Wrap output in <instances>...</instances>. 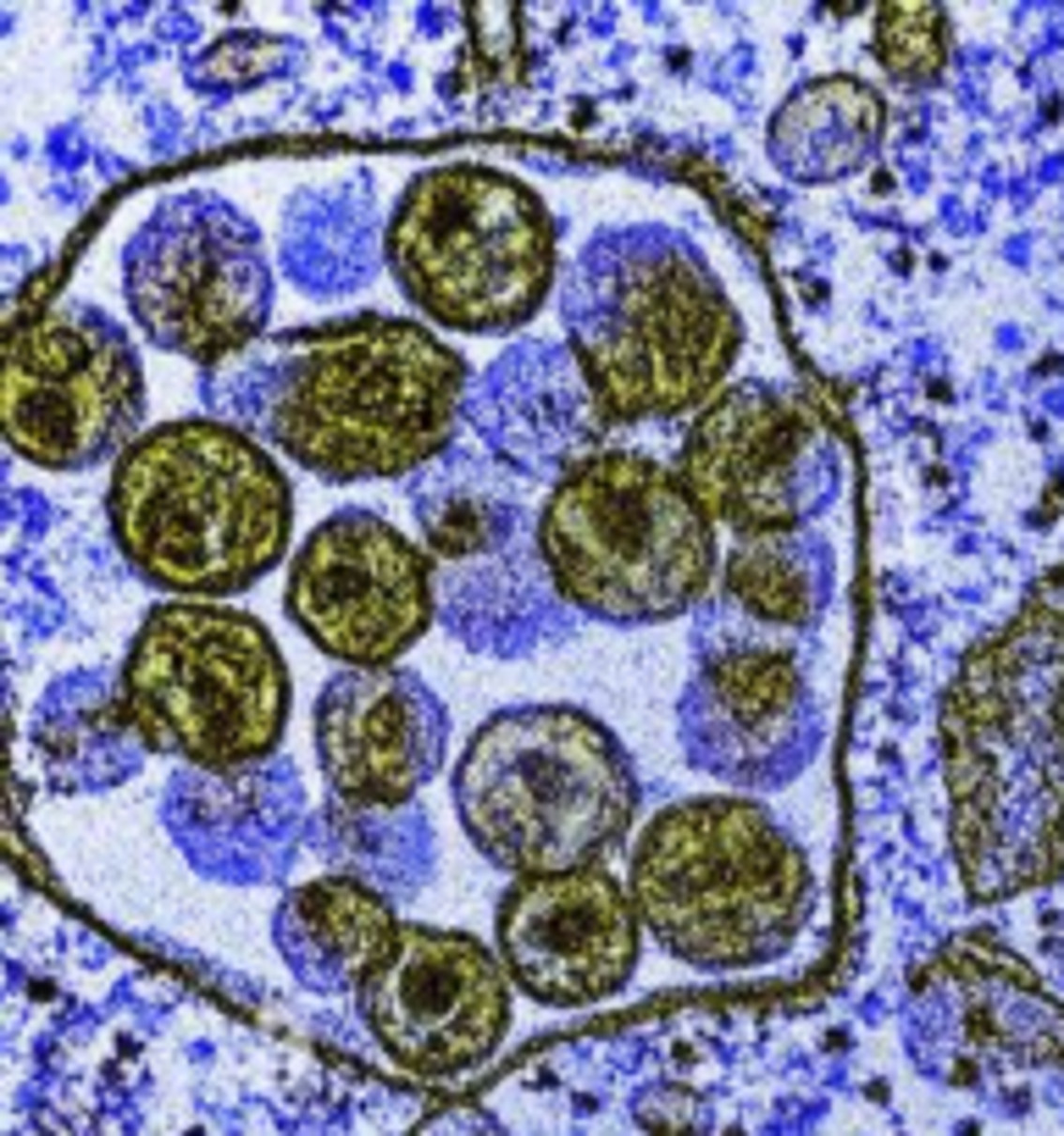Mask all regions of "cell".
Returning a JSON list of instances; mask_svg holds the SVG:
<instances>
[{
    "mask_svg": "<svg viewBox=\"0 0 1064 1136\" xmlns=\"http://www.w3.org/2000/svg\"><path fill=\"white\" fill-rule=\"evenodd\" d=\"M144 737L128 716L122 699V676H95L78 671L56 682L39 699L34 716V760L39 777L61 787V793H89V787H112V781L133 777L144 760Z\"/></svg>",
    "mask_w": 1064,
    "mask_h": 1136,
    "instance_id": "cell-25",
    "label": "cell"
},
{
    "mask_svg": "<svg viewBox=\"0 0 1064 1136\" xmlns=\"http://www.w3.org/2000/svg\"><path fill=\"white\" fill-rule=\"evenodd\" d=\"M311 732L327 798L366 810L416 804V793L444 771L449 749L444 699L405 665L339 671L316 699Z\"/></svg>",
    "mask_w": 1064,
    "mask_h": 1136,
    "instance_id": "cell-18",
    "label": "cell"
},
{
    "mask_svg": "<svg viewBox=\"0 0 1064 1136\" xmlns=\"http://www.w3.org/2000/svg\"><path fill=\"white\" fill-rule=\"evenodd\" d=\"M383 261L400 295L455 333H516L555 295V217L499 167H433L405 183Z\"/></svg>",
    "mask_w": 1064,
    "mask_h": 1136,
    "instance_id": "cell-8",
    "label": "cell"
},
{
    "mask_svg": "<svg viewBox=\"0 0 1064 1136\" xmlns=\"http://www.w3.org/2000/svg\"><path fill=\"white\" fill-rule=\"evenodd\" d=\"M355 998L377 1048L416 1081L472 1076L510 1031V970L499 948L449 926H400Z\"/></svg>",
    "mask_w": 1064,
    "mask_h": 1136,
    "instance_id": "cell-14",
    "label": "cell"
},
{
    "mask_svg": "<svg viewBox=\"0 0 1064 1136\" xmlns=\"http://www.w3.org/2000/svg\"><path fill=\"white\" fill-rule=\"evenodd\" d=\"M638 1126L649 1136H699L705 1131V1103L688 1086H649L638 1098Z\"/></svg>",
    "mask_w": 1064,
    "mask_h": 1136,
    "instance_id": "cell-30",
    "label": "cell"
},
{
    "mask_svg": "<svg viewBox=\"0 0 1064 1136\" xmlns=\"http://www.w3.org/2000/svg\"><path fill=\"white\" fill-rule=\"evenodd\" d=\"M887 139V100L865 78L827 72L798 83L766 128L776 173L793 183H843L876 161Z\"/></svg>",
    "mask_w": 1064,
    "mask_h": 1136,
    "instance_id": "cell-24",
    "label": "cell"
},
{
    "mask_svg": "<svg viewBox=\"0 0 1064 1136\" xmlns=\"http://www.w3.org/2000/svg\"><path fill=\"white\" fill-rule=\"evenodd\" d=\"M871 56L892 83L932 89L953 56V23L943 6H887L871 17Z\"/></svg>",
    "mask_w": 1064,
    "mask_h": 1136,
    "instance_id": "cell-29",
    "label": "cell"
},
{
    "mask_svg": "<svg viewBox=\"0 0 1064 1136\" xmlns=\"http://www.w3.org/2000/svg\"><path fill=\"white\" fill-rule=\"evenodd\" d=\"M122 295L156 350L205 371L266 339L272 255L238 205L205 189H183L128 239Z\"/></svg>",
    "mask_w": 1064,
    "mask_h": 1136,
    "instance_id": "cell-10",
    "label": "cell"
},
{
    "mask_svg": "<svg viewBox=\"0 0 1064 1136\" xmlns=\"http://www.w3.org/2000/svg\"><path fill=\"white\" fill-rule=\"evenodd\" d=\"M676 737L699 771L770 793L815 760L827 710L804 655L721 604V615L699 627V665L676 704Z\"/></svg>",
    "mask_w": 1064,
    "mask_h": 1136,
    "instance_id": "cell-13",
    "label": "cell"
},
{
    "mask_svg": "<svg viewBox=\"0 0 1064 1136\" xmlns=\"http://www.w3.org/2000/svg\"><path fill=\"white\" fill-rule=\"evenodd\" d=\"M610 411L566 344H516L482 366L466 394L472 438L516 477L560 482L571 466L604 449Z\"/></svg>",
    "mask_w": 1064,
    "mask_h": 1136,
    "instance_id": "cell-19",
    "label": "cell"
},
{
    "mask_svg": "<svg viewBox=\"0 0 1064 1136\" xmlns=\"http://www.w3.org/2000/svg\"><path fill=\"white\" fill-rule=\"evenodd\" d=\"M532 538L560 598L604 627L676 621L721 583L715 516L676 466L621 444L549 482Z\"/></svg>",
    "mask_w": 1064,
    "mask_h": 1136,
    "instance_id": "cell-7",
    "label": "cell"
},
{
    "mask_svg": "<svg viewBox=\"0 0 1064 1136\" xmlns=\"http://www.w3.org/2000/svg\"><path fill=\"white\" fill-rule=\"evenodd\" d=\"M455 815L472 848L527 876L599 871L638 815L627 743L577 704H516L482 720L455 765Z\"/></svg>",
    "mask_w": 1064,
    "mask_h": 1136,
    "instance_id": "cell-6",
    "label": "cell"
},
{
    "mask_svg": "<svg viewBox=\"0 0 1064 1136\" xmlns=\"http://www.w3.org/2000/svg\"><path fill=\"white\" fill-rule=\"evenodd\" d=\"M6 438L45 472H89L144 432V366L128 327L84 299H56L11 327Z\"/></svg>",
    "mask_w": 1064,
    "mask_h": 1136,
    "instance_id": "cell-11",
    "label": "cell"
},
{
    "mask_svg": "<svg viewBox=\"0 0 1064 1136\" xmlns=\"http://www.w3.org/2000/svg\"><path fill=\"white\" fill-rule=\"evenodd\" d=\"M117 676L150 754H173L183 771H244L278 760L289 726V665L278 638L234 604H156Z\"/></svg>",
    "mask_w": 1064,
    "mask_h": 1136,
    "instance_id": "cell-9",
    "label": "cell"
},
{
    "mask_svg": "<svg viewBox=\"0 0 1064 1136\" xmlns=\"http://www.w3.org/2000/svg\"><path fill=\"white\" fill-rule=\"evenodd\" d=\"M632 903L644 932L693 970H754L782 959L815 903L798 838L760 798H676L632 848Z\"/></svg>",
    "mask_w": 1064,
    "mask_h": 1136,
    "instance_id": "cell-5",
    "label": "cell"
},
{
    "mask_svg": "<svg viewBox=\"0 0 1064 1136\" xmlns=\"http://www.w3.org/2000/svg\"><path fill=\"white\" fill-rule=\"evenodd\" d=\"M494 948L543 1009H588L616 998L644 954V915L632 887L599 871L527 876L499 898Z\"/></svg>",
    "mask_w": 1064,
    "mask_h": 1136,
    "instance_id": "cell-16",
    "label": "cell"
},
{
    "mask_svg": "<svg viewBox=\"0 0 1064 1136\" xmlns=\"http://www.w3.org/2000/svg\"><path fill=\"white\" fill-rule=\"evenodd\" d=\"M311 842L327 854L333 876L366 882L383 898H411L433 876V821L421 804L366 810V804L327 798L316 810Z\"/></svg>",
    "mask_w": 1064,
    "mask_h": 1136,
    "instance_id": "cell-27",
    "label": "cell"
},
{
    "mask_svg": "<svg viewBox=\"0 0 1064 1136\" xmlns=\"http://www.w3.org/2000/svg\"><path fill=\"white\" fill-rule=\"evenodd\" d=\"M394 937V898L350 876H316L305 887H289L272 915V943L311 992H360L366 976L388 959Z\"/></svg>",
    "mask_w": 1064,
    "mask_h": 1136,
    "instance_id": "cell-22",
    "label": "cell"
},
{
    "mask_svg": "<svg viewBox=\"0 0 1064 1136\" xmlns=\"http://www.w3.org/2000/svg\"><path fill=\"white\" fill-rule=\"evenodd\" d=\"M1054 627L1031 610L965 659L943 710L953 854L970 898H1009L1064 871V726L1059 671L1037 704Z\"/></svg>",
    "mask_w": 1064,
    "mask_h": 1136,
    "instance_id": "cell-3",
    "label": "cell"
},
{
    "mask_svg": "<svg viewBox=\"0 0 1064 1136\" xmlns=\"http://www.w3.org/2000/svg\"><path fill=\"white\" fill-rule=\"evenodd\" d=\"M438 615L477 655H532V649H549L577 621V610L560 598L532 533L516 538L510 549H499V554H488V560L444 566V577H438Z\"/></svg>",
    "mask_w": 1064,
    "mask_h": 1136,
    "instance_id": "cell-21",
    "label": "cell"
},
{
    "mask_svg": "<svg viewBox=\"0 0 1064 1136\" xmlns=\"http://www.w3.org/2000/svg\"><path fill=\"white\" fill-rule=\"evenodd\" d=\"M106 516L150 588L228 604L289 554L295 493L266 444L217 417H183L117 461Z\"/></svg>",
    "mask_w": 1064,
    "mask_h": 1136,
    "instance_id": "cell-4",
    "label": "cell"
},
{
    "mask_svg": "<svg viewBox=\"0 0 1064 1136\" xmlns=\"http://www.w3.org/2000/svg\"><path fill=\"white\" fill-rule=\"evenodd\" d=\"M411 1136H505V1126L477 1103H444V1109L421 1114L411 1126Z\"/></svg>",
    "mask_w": 1064,
    "mask_h": 1136,
    "instance_id": "cell-31",
    "label": "cell"
},
{
    "mask_svg": "<svg viewBox=\"0 0 1064 1136\" xmlns=\"http://www.w3.org/2000/svg\"><path fill=\"white\" fill-rule=\"evenodd\" d=\"M211 417L327 482L416 477L461 421L472 371L433 327L350 316L272 333L200 371Z\"/></svg>",
    "mask_w": 1064,
    "mask_h": 1136,
    "instance_id": "cell-1",
    "label": "cell"
},
{
    "mask_svg": "<svg viewBox=\"0 0 1064 1136\" xmlns=\"http://www.w3.org/2000/svg\"><path fill=\"white\" fill-rule=\"evenodd\" d=\"M837 560L831 543L810 527L737 538L721 560V604L760 632H804L827 615Z\"/></svg>",
    "mask_w": 1064,
    "mask_h": 1136,
    "instance_id": "cell-26",
    "label": "cell"
},
{
    "mask_svg": "<svg viewBox=\"0 0 1064 1136\" xmlns=\"http://www.w3.org/2000/svg\"><path fill=\"white\" fill-rule=\"evenodd\" d=\"M522 482L527 477H516L477 438L472 444L455 438L438 461H427L411 477V510L427 538V554L438 566H472L527 538L538 516L527 510Z\"/></svg>",
    "mask_w": 1064,
    "mask_h": 1136,
    "instance_id": "cell-23",
    "label": "cell"
},
{
    "mask_svg": "<svg viewBox=\"0 0 1064 1136\" xmlns=\"http://www.w3.org/2000/svg\"><path fill=\"white\" fill-rule=\"evenodd\" d=\"M909 1042L953 1081H976L981 1059L1064 1065V1004L1042 992L1031 964L1004 954L993 937L953 943L915 976Z\"/></svg>",
    "mask_w": 1064,
    "mask_h": 1136,
    "instance_id": "cell-17",
    "label": "cell"
},
{
    "mask_svg": "<svg viewBox=\"0 0 1064 1136\" xmlns=\"http://www.w3.org/2000/svg\"><path fill=\"white\" fill-rule=\"evenodd\" d=\"M161 815L200 876L238 887L278 882L316 826L299 771L283 754L244 771H177Z\"/></svg>",
    "mask_w": 1064,
    "mask_h": 1136,
    "instance_id": "cell-20",
    "label": "cell"
},
{
    "mask_svg": "<svg viewBox=\"0 0 1064 1136\" xmlns=\"http://www.w3.org/2000/svg\"><path fill=\"white\" fill-rule=\"evenodd\" d=\"M676 477L737 538L798 533L843 488V438L793 383H732L688 421Z\"/></svg>",
    "mask_w": 1064,
    "mask_h": 1136,
    "instance_id": "cell-12",
    "label": "cell"
},
{
    "mask_svg": "<svg viewBox=\"0 0 1064 1136\" xmlns=\"http://www.w3.org/2000/svg\"><path fill=\"white\" fill-rule=\"evenodd\" d=\"M377 250H383V239L372 222V194L355 183L299 194V205L289 211V228H283V266L311 295L360 289L372 278Z\"/></svg>",
    "mask_w": 1064,
    "mask_h": 1136,
    "instance_id": "cell-28",
    "label": "cell"
},
{
    "mask_svg": "<svg viewBox=\"0 0 1064 1136\" xmlns=\"http://www.w3.org/2000/svg\"><path fill=\"white\" fill-rule=\"evenodd\" d=\"M560 322L566 350L616 421L699 417L743 350L726 283L705 250L665 222L593 234L560 278Z\"/></svg>",
    "mask_w": 1064,
    "mask_h": 1136,
    "instance_id": "cell-2",
    "label": "cell"
},
{
    "mask_svg": "<svg viewBox=\"0 0 1064 1136\" xmlns=\"http://www.w3.org/2000/svg\"><path fill=\"white\" fill-rule=\"evenodd\" d=\"M289 621L350 671H383L438 621L433 554L372 510L327 516L289 560Z\"/></svg>",
    "mask_w": 1064,
    "mask_h": 1136,
    "instance_id": "cell-15",
    "label": "cell"
}]
</instances>
